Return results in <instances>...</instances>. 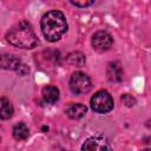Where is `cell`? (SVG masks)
<instances>
[{"mask_svg":"<svg viewBox=\"0 0 151 151\" xmlns=\"http://www.w3.org/2000/svg\"><path fill=\"white\" fill-rule=\"evenodd\" d=\"M41 32L50 42L58 41L67 32V21L63 12L50 11L41 18Z\"/></svg>","mask_w":151,"mask_h":151,"instance_id":"1","label":"cell"},{"mask_svg":"<svg viewBox=\"0 0 151 151\" xmlns=\"http://www.w3.org/2000/svg\"><path fill=\"white\" fill-rule=\"evenodd\" d=\"M6 40L11 45L24 50L34 48L39 44L31 24L27 21H20L9 28V31L6 33Z\"/></svg>","mask_w":151,"mask_h":151,"instance_id":"2","label":"cell"},{"mask_svg":"<svg viewBox=\"0 0 151 151\" xmlns=\"http://www.w3.org/2000/svg\"><path fill=\"white\" fill-rule=\"evenodd\" d=\"M90 106L97 113H107L113 109V99L107 91L101 90L92 96Z\"/></svg>","mask_w":151,"mask_h":151,"instance_id":"3","label":"cell"},{"mask_svg":"<svg viewBox=\"0 0 151 151\" xmlns=\"http://www.w3.org/2000/svg\"><path fill=\"white\" fill-rule=\"evenodd\" d=\"M70 88L72 93L77 96L86 94L92 88V83H91L90 77L86 73L80 72V71L74 72L70 79Z\"/></svg>","mask_w":151,"mask_h":151,"instance_id":"4","label":"cell"},{"mask_svg":"<svg viewBox=\"0 0 151 151\" xmlns=\"http://www.w3.org/2000/svg\"><path fill=\"white\" fill-rule=\"evenodd\" d=\"M0 68L12 70L18 72L21 76H25L29 72V68L21 61V59L12 53H1L0 54Z\"/></svg>","mask_w":151,"mask_h":151,"instance_id":"5","label":"cell"},{"mask_svg":"<svg viewBox=\"0 0 151 151\" xmlns=\"http://www.w3.org/2000/svg\"><path fill=\"white\" fill-rule=\"evenodd\" d=\"M113 44V38L112 35L106 32V31H98L92 35L91 39V45L94 51L97 52H105L111 48Z\"/></svg>","mask_w":151,"mask_h":151,"instance_id":"6","label":"cell"},{"mask_svg":"<svg viewBox=\"0 0 151 151\" xmlns=\"http://www.w3.org/2000/svg\"><path fill=\"white\" fill-rule=\"evenodd\" d=\"M81 151H113V150L104 138L90 137L83 143Z\"/></svg>","mask_w":151,"mask_h":151,"instance_id":"7","label":"cell"},{"mask_svg":"<svg viewBox=\"0 0 151 151\" xmlns=\"http://www.w3.org/2000/svg\"><path fill=\"white\" fill-rule=\"evenodd\" d=\"M106 76H107V79L110 81H113V83H119L123 80V76H124V72H123V68L120 66L119 63L117 61H111L107 64V67H106Z\"/></svg>","mask_w":151,"mask_h":151,"instance_id":"8","label":"cell"},{"mask_svg":"<svg viewBox=\"0 0 151 151\" xmlns=\"http://www.w3.org/2000/svg\"><path fill=\"white\" fill-rule=\"evenodd\" d=\"M86 111H87V107L84 104H80V103H72L65 110L66 114L71 119H80L81 117L85 116Z\"/></svg>","mask_w":151,"mask_h":151,"instance_id":"9","label":"cell"},{"mask_svg":"<svg viewBox=\"0 0 151 151\" xmlns=\"http://www.w3.org/2000/svg\"><path fill=\"white\" fill-rule=\"evenodd\" d=\"M42 98L48 104H54L59 99V90L53 85H47L41 91Z\"/></svg>","mask_w":151,"mask_h":151,"instance_id":"10","label":"cell"},{"mask_svg":"<svg viewBox=\"0 0 151 151\" xmlns=\"http://www.w3.org/2000/svg\"><path fill=\"white\" fill-rule=\"evenodd\" d=\"M13 112L14 110H13L11 101L7 98H4V97L0 98V119L6 120V119L12 118Z\"/></svg>","mask_w":151,"mask_h":151,"instance_id":"11","label":"cell"},{"mask_svg":"<svg viewBox=\"0 0 151 151\" xmlns=\"http://www.w3.org/2000/svg\"><path fill=\"white\" fill-rule=\"evenodd\" d=\"M66 63L68 65L72 66H77V67H81L85 65L86 63V58L81 52H71L67 57H66Z\"/></svg>","mask_w":151,"mask_h":151,"instance_id":"12","label":"cell"},{"mask_svg":"<svg viewBox=\"0 0 151 151\" xmlns=\"http://www.w3.org/2000/svg\"><path fill=\"white\" fill-rule=\"evenodd\" d=\"M29 130L25 123H18L13 126V137L17 140H25L28 138Z\"/></svg>","mask_w":151,"mask_h":151,"instance_id":"13","label":"cell"},{"mask_svg":"<svg viewBox=\"0 0 151 151\" xmlns=\"http://www.w3.org/2000/svg\"><path fill=\"white\" fill-rule=\"evenodd\" d=\"M120 99H122V101H123V103H124L126 106H129V107H130V106H133V105L136 104V99H134L132 96L127 94V93L123 94Z\"/></svg>","mask_w":151,"mask_h":151,"instance_id":"14","label":"cell"},{"mask_svg":"<svg viewBox=\"0 0 151 151\" xmlns=\"http://www.w3.org/2000/svg\"><path fill=\"white\" fill-rule=\"evenodd\" d=\"M94 1H92V0H81V1H71V4L72 5H74V6H77V7H87V6H91L92 4H93Z\"/></svg>","mask_w":151,"mask_h":151,"instance_id":"15","label":"cell"},{"mask_svg":"<svg viewBox=\"0 0 151 151\" xmlns=\"http://www.w3.org/2000/svg\"><path fill=\"white\" fill-rule=\"evenodd\" d=\"M142 151H150L149 149H144V150H142Z\"/></svg>","mask_w":151,"mask_h":151,"instance_id":"16","label":"cell"}]
</instances>
